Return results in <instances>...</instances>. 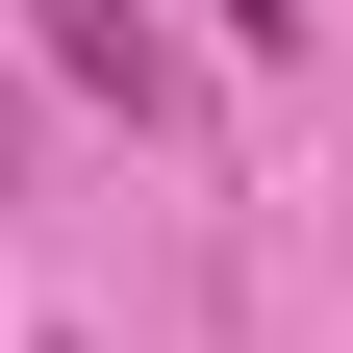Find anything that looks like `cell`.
I'll list each match as a JSON object with an SVG mask.
<instances>
[{
  "label": "cell",
  "mask_w": 353,
  "mask_h": 353,
  "mask_svg": "<svg viewBox=\"0 0 353 353\" xmlns=\"http://www.w3.org/2000/svg\"><path fill=\"white\" fill-rule=\"evenodd\" d=\"M26 51H51L76 101H126V126H176V51H152V0H26Z\"/></svg>",
  "instance_id": "6da1fadb"
},
{
  "label": "cell",
  "mask_w": 353,
  "mask_h": 353,
  "mask_svg": "<svg viewBox=\"0 0 353 353\" xmlns=\"http://www.w3.org/2000/svg\"><path fill=\"white\" fill-rule=\"evenodd\" d=\"M202 26H228V51H303V0H202Z\"/></svg>",
  "instance_id": "7a4b0ae2"
}]
</instances>
